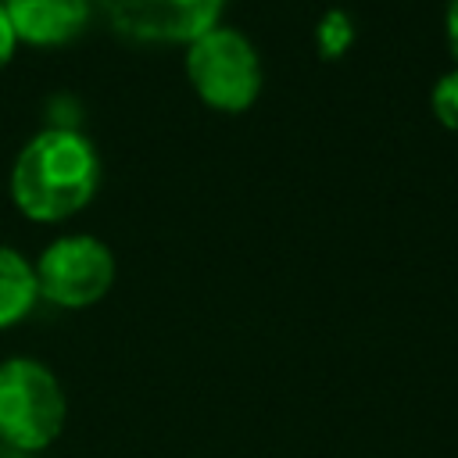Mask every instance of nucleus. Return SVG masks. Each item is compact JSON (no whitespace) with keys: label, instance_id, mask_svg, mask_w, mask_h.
<instances>
[{"label":"nucleus","instance_id":"obj_1","mask_svg":"<svg viewBox=\"0 0 458 458\" xmlns=\"http://www.w3.org/2000/svg\"><path fill=\"white\" fill-rule=\"evenodd\" d=\"M100 182L97 147L72 125L36 132L14 157L11 200L32 222H61L82 211Z\"/></svg>","mask_w":458,"mask_h":458},{"label":"nucleus","instance_id":"obj_2","mask_svg":"<svg viewBox=\"0 0 458 458\" xmlns=\"http://www.w3.org/2000/svg\"><path fill=\"white\" fill-rule=\"evenodd\" d=\"M68 401L57 376L36 358H7L0 365V440L32 454L64 429Z\"/></svg>","mask_w":458,"mask_h":458},{"label":"nucleus","instance_id":"obj_3","mask_svg":"<svg viewBox=\"0 0 458 458\" xmlns=\"http://www.w3.org/2000/svg\"><path fill=\"white\" fill-rule=\"evenodd\" d=\"M186 79L211 111L240 114L261 93V61L243 32L215 25L186 47Z\"/></svg>","mask_w":458,"mask_h":458},{"label":"nucleus","instance_id":"obj_4","mask_svg":"<svg viewBox=\"0 0 458 458\" xmlns=\"http://www.w3.org/2000/svg\"><path fill=\"white\" fill-rule=\"evenodd\" d=\"M36 272V290L43 301L79 311L107 297L114 283V258L107 243L86 233H72L54 240L32 265Z\"/></svg>","mask_w":458,"mask_h":458},{"label":"nucleus","instance_id":"obj_5","mask_svg":"<svg viewBox=\"0 0 458 458\" xmlns=\"http://www.w3.org/2000/svg\"><path fill=\"white\" fill-rule=\"evenodd\" d=\"M104 21L132 43H193L218 25L225 0H97Z\"/></svg>","mask_w":458,"mask_h":458},{"label":"nucleus","instance_id":"obj_6","mask_svg":"<svg viewBox=\"0 0 458 458\" xmlns=\"http://www.w3.org/2000/svg\"><path fill=\"white\" fill-rule=\"evenodd\" d=\"M18 43L64 47L89 25L93 0H0Z\"/></svg>","mask_w":458,"mask_h":458},{"label":"nucleus","instance_id":"obj_7","mask_svg":"<svg viewBox=\"0 0 458 458\" xmlns=\"http://www.w3.org/2000/svg\"><path fill=\"white\" fill-rule=\"evenodd\" d=\"M39 301V290H36V272L32 265L0 243V329L21 322Z\"/></svg>","mask_w":458,"mask_h":458},{"label":"nucleus","instance_id":"obj_8","mask_svg":"<svg viewBox=\"0 0 458 458\" xmlns=\"http://www.w3.org/2000/svg\"><path fill=\"white\" fill-rule=\"evenodd\" d=\"M318 43V57L322 61H336L340 54H347V47L354 43V21L347 11H326L315 32Z\"/></svg>","mask_w":458,"mask_h":458},{"label":"nucleus","instance_id":"obj_9","mask_svg":"<svg viewBox=\"0 0 458 458\" xmlns=\"http://www.w3.org/2000/svg\"><path fill=\"white\" fill-rule=\"evenodd\" d=\"M429 107H433V118H437L444 129L458 132V68H454V72H444V75L433 82V89H429Z\"/></svg>","mask_w":458,"mask_h":458},{"label":"nucleus","instance_id":"obj_10","mask_svg":"<svg viewBox=\"0 0 458 458\" xmlns=\"http://www.w3.org/2000/svg\"><path fill=\"white\" fill-rule=\"evenodd\" d=\"M14 47H18V36H14V25H11V18H7V11L0 4V68L14 57Z\"/></svg>","mask_w":458,"mask_h":458},{"label":"nucleus","instance_id":"obj_11","mask_svg":"<svg viewBox=\"0 0 458 458\" xmlns=\"http://www.w3.org/2000/svg\"><path fill=\"white\" fill-rule=\"evenodd\" d=\"M444 32H447V47L458 61V0H447V14H444Z\"/></svg>","mask_w":458,"mask_h":458},{"label":"nucleus","instance_id":"obj_12","mask_svg":"<svg viewBox=\"0 0 458 458\" xmlns=\"http://www.w3.org/2000/svg\"><path fill=\"white\" fill-rule=\"evenodd\" d=\"M0 458H29L25 451H18V447H11L7 440H0Z\"/></svg>","mask_w":458,"mask_h":458}]
</instances>
